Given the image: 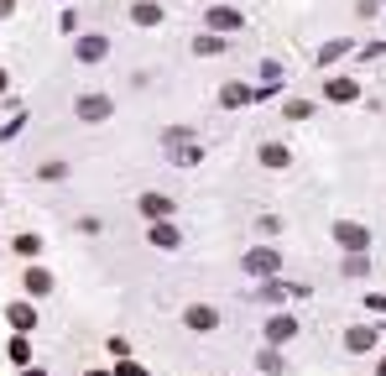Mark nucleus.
Masks as SVG:
<instances>
[{
	"label": "nucleus",
	"instance_id": "obj_3",
	"mask_svg": "<svg viewBox=\"0 0 386 376\" xmlns=\"http://www.w3.org/2000/svg\"><path fill=\"white\" fill-rule=\"evenodd\" d=\"M188 324L193 329H215V308H188Z\"/></svg>",
	"mask_w": 386,
	"mask_h": 376
},
{
	"label": "nucleus",
	"instance_id": "obj_4",
	"mask_svg": "<svg viewBox=\"0 0 386 376\" xmlns=\"http://www.w3.org/2000/svg\"><path fill=\"white\" fill-rule=\"evenodd\" d=\"M261 163H266V168H282L287 152H282V146H261Z\"/></svg>",
	"mask_w": 386,
	"mask_h": 376
},
{
	"label": "nucleus",
	"instance_id": "obj_2",
	"mask_svg": "<svg viewBox=\"0 0 386 376\" xmlns=\"http://www.w3.org/2000/svg\"><path fill=\"white\" fill-rule=\"evenodd\" d=\"M246 266H251V272H277V266H282V262H277L272 251H256V257H251Z\"/></svg>",
	"mask_w": 386,
	"mask_h": 376
},
{
	"label": "nucleus",
	"instance_id": "obj_5",
	"mask_svg": "<svg viewBox=\"0 0 386 376\" xmlns=\"http://www.w3.org/2000/svg\"><path fill=\"white\" fill-rule=\"evenodd\" d=\"M209 21H215L219 32H230V26H241V16H230V11H215V16H209Z\"/></svg>",
	"mask_w": 386,
	"mask_h": 376
},
{
	"label": "nucleus",
	"instance_id": "obj_8",
	"mask_svg": "<svg viewBox=\"0 0 386 376\" xmlns=\"http://www.w3.org/2000/svg\"><path fill=\"white\" fill-rule=\"evenodd\" d=\"M381 376H386V366H381Z\"/></svg>",
	"mask_w": 386,
	"mask_h": 376
},
{
	"label": "nucleus",
	"instance_id": "obj_1",
	"mask_svg": "<svg viewBox=\"0 0 386 376\" xmlns=\"http://www.w3.org/2000/svg\"><path fill=\"white\" fill-rule=\"evenodd\" d=\"M334 235H339V240H344L350 251H361V246H366V230H361V225H339Z\"/></svg>",
	"mask_w": 386,
	"mask_h": 376
},
{
	"label": "nucleus",
	"instance_id": "obj_7",
	"mask_svg": "<svg viewBox=\"0 0 386 376\" xmlns=\"http://www.w3.org/2000/svg\"><path fill=\"white\" fill-rule=\"evenodd\" d=\"M104 110H110V105H104V100H84V115H89V120H99Z\"/></svg>",
	"mask_w": 386,
	"mask_h": 376
},
{
	"label": "nucleus",
	"instance_id": "obj_6",
	"mask_svg": "<svg viewBox=\"0 0 386 376\" xmlns=\"http://www.w3.org/2000/svg\"><path fill=\"white\" fill-rule=\"evenodd\" d=\"M370 345V329H350V351H366Z\"/></svg>",
	"mask_w": 386,
	"mask_h": 376
}]
</instances>
